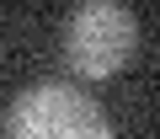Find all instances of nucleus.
<instances>
[{
	"label": "nucleus",
	"mask_w": 160,
	"mask_h": 139,
	"mask_svg": "<svg viewBox=\"0 0 160 139\" xmlns=\"http://www.w3.org/2000/svg\"><path fill=\"white\" fill-rule=\"evenodd\" d=\"M6 139H112V123L86 91L48 80L6 107Z\"/></svg>",
	"instance_id": "f257e3e1"
},
{
	"label": "nucleus",
	"mask_w": 160,
	"mask_h": 139,
	"mask_svg": "<svg viewBox=\"0 0 160 139\" xmlns=\"http://www.w3.org/2000/svg\"><path fill=\"white\" fill-rule=\"evenodd\" d=\"M133 38H139V27H133L128 6H118V0H86L64 22V64L80 80H107V75H118L128 64Z\"/></svg>",
	"instance_id": "f03ea898"
}]
</instances>
